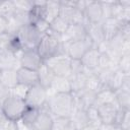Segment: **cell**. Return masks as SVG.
<instances>
[{
    "label": "cell",
    "mask_w": 130,
    "mask_h": 130,
    "mask_svg": "<svg viewBox=\"0 0 130 130\" xmlns=\"http://www.w3.org/2000/svg\"><path fill=\"white\" fill-rule=\"evenodd\" d=\"M46 107L53 118H70L75 110L74 98L71 93H53L48 95Z\"/></svg>",
    "instance_id": "1"
},
{
    "label": "cell",
    "mask_w": 130,
    "mask_h": 130,
    "mask_svg": "<svg viewBox=\"0 0 130 130\" xmlns=\"http://www.w3.org/2000/svg\"><path fill=\"white\" fill-rule=\"evenodd\" d=\"M37 51L44 62L54 56L65 54L61 42V36L56 35L51 30H48L43 36L39 45L37 46Z\"/></svg>",
    "instance_id": "2"
},
{
    "label": "cell",
    "mask_w": 130,
    "mask_h": 130,
    "mask_svg": "<svg viewBox=\"0 0 130 130\" xmlns=\"http://www.w3.org/2000/svg\"><path fill=\"white\" fill-rule=\"evenodd\" d=\"M26 107L27 106H26L24 100H22L16 95L10 94L2 103L1 109L9 121L16 122V121L20 120Z\"/></svg>",
    "instance_id": "3"
},
{
    "label": "cell",
    "mask_w": 130,
    "mask_h": 130,
    "mask_svg": "<svg viewBox=\"0 0 130 130\" xmlns=\"http://www.w3.org/2000/svg\"><path fill=\"white\" fill-rule=\"evenodd\" d=\"M55 74V76H61V77H69L71 74L70 64L71 59L66 54H60L57 56H54L47 61L44 62Z\"/></svg>",
    "instance_id": "4"
},
{
    "label": "cell",
    "mask_w": 130,
    "mask_h": 130,
    "mask_svg": "<svg viewBox=\"0 0 130 130\" xmlns=\"http://www.w3.org/2000/svg\"><path fill=\"white\" fill-rule=\"evenodd\" d=\"M17 37L19 38L23 49H37V46L39 45L41 39L43 38V34H41L31 23L23 25L18 31Z\"/></svg>",
    "instance_id": "5"
},
{
    "label": "cell",
    "mask_w": 130,
    "mask_h": 130,
    "mask_svg": "<svg viewBox=\"0 0 130 130\" xmlns=\"http://www.w3.org/2000/svg\"><path fill=\"white\" fill-rule=\"evenodd\" d=\"M15 55L19 60L20 67H23V68H27V69H30V70L38 71V69L44 63L43 59L41 58L37 49H35V48H32V49H23L22 51L16 53Z\"/></svg>",
    "instance_id": "6"
},
{
    "label": "cell",
    "mask_w": 130,
    "mask_h": 130,
    "mask_svg": "<svg viewBox=\"0 0 130 130\" xmlns=\"http://www.w3.org/2000/svg\"><path fill=\"white\" fill-rule=\"evenodd\" d=\"M93 47L94 46L92 42L88 38L81 41H75L67 45H63L65 54L72 60H80L83 57V55Z\"/></svg>",
    "instance_id": "7"
},
{
    "label": "cell",
    "mask_w": 130,
    "mask_h": 130,
    "mask_svg": "<svg viewBox=\"0 0 130 130\" xmlns=\"http://www.w3.org/2000/svg\"><path fill=\"white\" fill-rule=\"evenodd\" d=\"M47 99H48L47 89L38 83L28 88L24 102L28 107L41 109L47 103Z\"/></svg>",
    "instance_id": "8"
},
{
    "label": "cell",
    "mask_w": 130,
    "mask_h": 130,
    "mask_svg": "<svg viewBox=\"0 0 130 130\" xmlns=\"http://www.w3.org/2000/svg\"><path fill=\"white\" fill-rule=\"evenodd\" d=\"M87 38L86 28L82 24H69L66 32L61 36V42L63 45H67L69 43L75 41H81Z\"/></svg>",
    "instance_id": "9"
},
{
    "label": "cell",
    "mask_w": 130,
    "mask_h": 130,
    "mask_svg": "<svg viewBox=\"0 0 130 130\" xmlns=\"http://www.w3.org/2000/svg\"><path fill=\"white\" fill-rule=\"evenodd\" d=\"M20 68L19 60L16 55L7 49L0 50V70H17Z\"/></svg>",
    "instance_id": "10"
},
{
    "label": "cell",
    "mask_w": 130,
    "mask_h": 130,
    "mask_svg": "<svg viewBox=\"0 0 130 130\" xmlns=\"http://www.w3.org/2000/svg\"><path fill=\"white\" fill-rule=\"evenodd\" d=\"M54 118L50 114L46 104L40 109L39 116L32 126L31 130H52Z\"/></svg>",
    "instance_id": "11"
},
{
    "label": "cell",
    "mask_w": 130,
    "mask_h": 130,
    "mask_svg": "<svg viewBox=\"0 0 130 130\" xmlns=\"http://www.w3.org/2000/svg\"><path fill=\"white\" fill-rule=\"evenodd\" d=\"M83 13H84L85 19L89 23H100L103 21V12H102L101 2L88 1Z\"/></svg>",
    "instance_id": "12"
},
{
    "label": "cell",
    "mask_w": 130,
    "mask_h": 130,
    "mask_svg": "<svg viewBox=\"0 0 130 130\" xmlns=\"http://www.w3.org/2000/svg\"><path fill=\"white\" fill-rule=\"evenodd\" d=\"M96 110L100 115L102 124H114L119 107L117 104H103L100 105Z\"/></svg>",
    "instance_id": "13"
},
{
    "label": "cell",
    "mask_w": 130,
    "mask_h": 130,
    "mask_svg": "<svg viewBox=\"0 0 130 130\" xmlns=\"http://www.w3.org/2000/svg\"><path fill=\"white\" fill-rule=\"evenodd\" d=\"M71 85L70 81L67 77L55 76L51 86L47 89L48 95L53 93H71Z\"/></svg>",
    "instance_id": "14"
},
{
    "label": "cell",
    "mask_w": 130,
    "mask_h": 130,
    "mask_svg": "<svg viewBox=\"0 0 130 130\" xmlns=\"http://www.w3.org/2000/svg\"><path fill=\"white\" fill-rule=\"evenodd\" d=\"M17 80L18 83L26 85L28 87L34 86L39 83L38 79V72L35 70H30L27 68L20 67L17 69Z\"/></svg>",
    "instance_id": "15"
},
{
    "label": "cell",
    "mask_w": 130,
    "mask_h": 130,
    "mask_svg": "<svg viewBox=\"0 0 130 130\" xmlns=\"http://www.w3.org/2000/svg\"><path fill=\"white\" fill-rule=\"evenodd\" d=\"M122 23L123 22H121L120 20H118L117 18H114V17H110V18L104 19L102 21V27H103L105 40L109 41L114 36H116L120 31Z\"/></svg>",
    "instance_id": "16"
},
{
    "label": "cell",
    "mask_w": 130,
    "mask_h": 130,
    "mask_svg": "<svg viewBox=\"0 0 130 130\" xmlns=\"http://www.w3.org/2000/svg\"><path fill=\"white\" fill-rule=\"evenodd\" d=\"M85 28H86L87 38L92 42L94 47H96L100 43L105 41L102 22H100V23H87Z\"/></svg>",
    "instance_id": "17"
},
{
    "label": "cell",
    "mask_w": 130,
    "mask_h": 130,
    "mask_svg": "<svg viewBox=\"0 0 130 130\" xmlns=\"http://www.w3.org/2000/svg\"><path fill=\"white\" fill-rule=\"evenodd\" d=\"M101 53L98 51L95 47L89 49L83 57L80 59L81 64L83 65L84 68L90 69V70H96L99 67V60H100Z\"/></svg>",
    "instance_id": "18"
},
{
    "label": "cell",
    "mask_w": 130,
    "mask_h": 130,
    "mask_svg": "<svg viewBox=\"0 0 130 130\" xmlns=\"http://www.w3.org/2000/svg\"><path fill=\"white\" fill-rule=\"evenodd\" d=\"M37 72H38L39 84L42 85L43 87H45L46 89H48L51 86V84L55 78V74L45 63L42 64V66L38 69Z\"/></svg>",
    "instance_id": "19"
},
{
    "label": "cell",
    "mask_w": 130,
    "mask_h": 130,
    "mask_svg": "<svg viewBox=\"0 0 130 130\" xmlns=\"http://www.w3.org/2000/svg\"><path fill=\"white\" fill-rule=\"evenodd\" d=\"M103 104H117L116 103V93L114 90L109 87H103L98 93L95 98V102L92 107L98 108Z\"/></svg>",
    "instance_id": "20"
},
{
    "label": "cell",
    "mask_w": 130,
    "mask_h": 130,
    "mask_svg": "<svg viewBox=\"0 0 130 130\" xmlns=\"http://www.w3.org/2000/svg\"><path fill=\"white\" fill-rule=\"evenodd\" d=\"M39 113H40V109H37V108H32V107H26V109L24 110L21 118H20V122L28 129V130H31L32 129V126L39 116Z\"/></svg>",
    "instance_id": "21"
},
{
    "label": "cell",
    "mask_w": 130,
    "mask_h": 130,
    "mask_svg": "<svg viewBox=\"0 0 130 130\" xmlns=\"http://www.w3.org/2000/svg\"><path fill=\"white\" fill-rule=\"evenodd\" d=\"M70 120H71L75 130H82L84 127H86L88 125L86 111H84V110L75 109L73 114L70 117Z\"/></svg>",
    "instance_id": "22"
},
{
    "label": "cell",
    "mask_w": 130,
    "mask_h": 130,
    "mask_svg": "<svg viewBox=\"0 0 130 130\" xmlns=\"http://www.w3.org/2000/svg\"><path fill=\"white\" fill-rule=\"evenodd\" d=\"M61 4L60 1H47L45 5V19L50 23L59 16Z\"/></svg>",
    "instance_id": "23"
},
{
    "label": "cell",
    "mask_w": 130,
    "mask_h": 130,
    "mask_svg": "<svg viewBox=\"0 0 130 130\" xmlns=\"http://www.w3.org/2000/svg\"><path fill=\"white\" fill-rule=\"evenodd\" d=\"M17 70H3L0 73V83L12 89L17 83Z\"/></svg>",
    "instance_id": "24"
},
{
    "label": "cell",
    "mask_w": 130,
    "mask_h": 130,
    "mask_svg": "<svg viewBox=\"0 0 130 130\" xmlns=\"http://www.w3.org/2000/svg\"><path fill=\"white\" fill-rule=\"evenodd\" d=\"M128 76H129V75L123 73L121 70L116 69V70L114 71V73H113V75H112V77H111L109 83H108V87H109L110 89L114 90V91L119 90V89L122 87V85H123L125 79H126Z\"/></svg>",
    "instance_id": "25"
},
{
    "label": "cell",
    "mask_w": 130,
    "mask_h": 130,
    "mask_svg": "<svg viewBox=\"0 0 130 130\" xmlns=\"http://www.w3.org/2000/svg\"><path fill=\"white\" fill-rule=\"evenodd\" d=\"M86 76L83 73H78V74H71L68 79L70 81L71 85V90L72 93L78 92L82 89L85 88V83H86Z\"/></svg>",
    "instance_id": "26"
},
{
    "label": "cell",
    "mask_w": 130,
    "mask_h": 130,
    "mask_svg": "<svg viewBox=\"0 0 130 130\" xmlns=\"http://www.w3.org/2000/svg\"><path fill=\"white\" fill-rule=\"evenodd\" d=\"M68 26H69V23L65 19H63L61 16H58L50 22L49 30H51L52 32H54L56 35L62 36L66 32Z\"/></svg>",
    "instance_id": "27"
},
{
    "label": "cell",
    "mask_w": 130,
    "mask_h": 130,
    "mask_svg": "<svg viewBox=\"0 0 130 130\" xmlns=\"http://www.w3.org/2000/svg\"><path fill=\"white\" fill-rule=\"evenodd\" d=\"M116 93V103L119 108L124 110H129L130 108V92L119 89L115 91Z\"/></svg>",
    "instance_id": "28"
},
{
    "label": "cell",
    "mask_w": 130,
    "mask_h": 130,
    "mask_svg": "<svg viewBox=\"0 0 130 130\" xmlns=\"http://www.w3.org/2000/svg\"><path fill=\"white\" fill-rule=\"evenodd\" d=\"M52 130H75L70 118H54Z\"/></svg>",
    "instance_id": "29"
},
{
    "label": "cell",
    "mask_w": 130,
    "mask_h": 130,
    "mask_svg": "<svg viewBox=\"0 0 130 130\" xmlns=\"http://www.w3.org/2000/svg\"><path fill=\"white\" fill-rule=\"evenodd\" d=\"M86 115H87V120H88V125L93 126L99 128L102 125V121L100 118V115L98 113L96 108L94 107H90L86 110Z\"/></svg>",
    "instance_id": "30"
},
{
    "label": "cell",
    "mask_w": 130,
    "mask_h": 130,
    "mask_svg": "<svg viewBox=\"0 0 130 130\" xmlns=\"http://www.w3.org/2000/svg\"><path fill=\"white\" fill-rule=\"evenodd\" d=\"M103 87H105V86L102 85V83L100 82L96 75H91V76H88L86 78L85 89H88V90H91V91L98 93Z\"/></svg>",
    "instance_id": "31"
},
{
    "label": "cell",
    "mask_w": 130,
    "mask_h": 130,
    "mask_svg": "<svg viewBox=\"0 0 130 130\" xmlns=\"http://www.w3.org/2000/svg\"><path fill=\"white\" fill-rule=\"evenodd\" d=\"M14 11H15V7L13 4V1L0 2V16L8 19L9 17H11Z\"/></svg>",
    "instance_id": "32"
},
{
    "label": "cell",
    "mask_w": 130,
    "mask_h": 130,
    "mask_svg": "<svg viewBox=\"0 0 130 130\" xmlns=\"http://www.w3.org/2000/svg\"><path fill=\"white\" fill-rule=\"evenodd\" d=\"M117 68L121 70L123 73L129 75L130 71V54H122L118 63H117Z\"/></svg>",
    "instance_id": "33"
},
{
    "label": "cell",
    "mask_w": 130,
    "mask_h": 130,
    "mask_svg": "<svg viewBox=\"0 0 130 130\" xmlns=\"http://www.w3.org/2000/svg\"><path fill=\"white\" fill-rule=\"evenodd\" d=\"M28 88H29V87L26 86V85L17 83V84L11 89V94L16 95V96H18V98L24 100L25 96H26V93H27V91H28Z\"/></svg>",
    "instance_id": "34"
},
{
    "label": "cell",
    "mask_w": 130,
    "mask_h": 130,
    "mask_svg": "<svg viewBox=\"0 0 130 130\" xmlns=\"http://www.w3.org/2000/svg\"><path fill=\"white\" fill-rule=\"evenodd\" d=\"M15 9L22 10L29 12L34 6V1H28V0H18V1H13Z\"/></svg>",
    "instance_id": "35"
},
{
    "label": "cell",
    "mask_w": 130,
    "mask_h": 130,
    "mask_svg": "<svg viewBox=\"0 0 130 130\" xmlns=\"http://www.w3.org/2000/svg\"><path fill=\"white\" fill-rule=\"evenodd\" d=\"M70 69H71V74L82 73V71H83V65L81 64V61L80 60H72L71 59Z\"/></svg>",
    "instance_id": "36"
},
{
    "label": "cell",
    "mask_w": 130,
    "mask_h": 130,
    "mask_svg": "<svg viewBox=\"0 0 130 130\" xmlns=\"http://www.w3.org/2000/svg\"><path fill=\"white\" fill-rule=\"evenodd\" d=\"M101 6H102V12H103V20L110 18L111 17V6H112V2H101Z\"/></svg>",
    "instance_id": "37"
},
{
    "label": "cell",
    "mask_w": 130,
    "mask_h": 130,
    "mask_svg": "<svg viewBox=\"0 0 130 130\" xmlns=\"http://www.w3.org/2000/svg\"><path fill=\"white\" fill-rule=\"evenodd\" d=\"M10 94H11V89L0 83V101L3 103Z\"/></svg>",
    "instance_id": "38"
},
{
    "label": "cell",
    "mask_w": 130,
    "mask_h": 130,
    "mask_svg": "<svg viewBox=\"0 0 130 130\" xmlns=\"http://www.w3.org/2000/svg\"><path fill=\"white\" fill-rule=\"evenodd\" d=\"M7 34V19L0 16V36Z\"/></svg>",
    "instance_id": "39"
},
{
    "label": "cell",
    "mask_w": 130,
    "mask_h": 130,
    "mask_svg": "<svg viewBox=\"0 0 130 130\" xmlns=\"http://www.w3.org/2000/svg\"><path fill=\"white\" fill-rule=\"evenodd\" d=\"M98 130H120V129L114 124H102L98 128Z\"/></svg>",
    "instance_id": "40"
},
{
    "label": "cell",
    "mask_w": 130,
    "mask_h": 130,
    "mask_svg": "<svg viewBox=\"0 0 130 130\" xmlns=\"http://www.w3.org/2000/svg\"><path fill=\"white\" fill-rule=\"evenodd\" d=\"M9 120L7 119V117L5 116V114L3 113V111H2V109L0 108V128H2L7 122H8Z\"/></svg>",
    "instance_id": "41"
},
{
    "label": "cell",
    "mask_w": 130,
    "mask_h": 130,
    "mask_svg": "<svg viewBox=\"0 0 130 130\" xmlns=\"http://www.w3.org/2000/svg\"><path fill=\"white\" fill-rule=\"evenodd\" d=\"M82 130H98L96 127H93V126H90V125H87L86 127H84Z\"/></svg>",
    "instance_id": "42"
},
{
    "label": "cell",
    "mask_w": 130,
    "mask_h": 130,
    "mask_svg": "<svg viewBox=\"0 0 130 130\" xmlns=\"http://www.w3.org/2000/svg\"><path fill=\"white\" fill-rule=\"evenodd\" d=\"M1 106H2V102L0 101V108H1Z\"/></svg>",
    "instance_id": "43"
},
{
    "label": "cell",
    "mask_w": 130,
    "mask_h": 130,
    "mask_svg": "<svg viewBox=\"0 0 130 130\" xmlns=\"http://www.w3.org/2000/svg\"><path fill=\"white\" fill-rule=\"evenodd\" d=\"M1 49H2V48H1V46H0V50H1Z\"/></svg>",
    "instance_id": "44"
},
{
    "label": "cell",
    "mask_w": 130,
    "mask_h": 130,
    "mask_svg": "<svg viewBox=\"0 0 130 130\" xmlns=\"http://www.w3.org/2000/svg\"><path fill=\"white\" fill-rule=\"evenodd\" d=\"M0 73H1V70H0Z\"/></svg>",
    "instance_id": "45"
}]
</instances>
